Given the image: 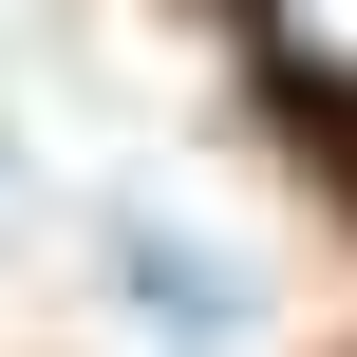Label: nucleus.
<instances>
[{
  "label": "nucleus",
  "instance_id": "2",
  "mask_svg": "<svg viewBox=\"0 0 357 357\" xmlns=\"http://www.w3.org/2000/svg\"><path fill=\"white\" fill-rule=\"evenodd\" d=\"M132 282H151V320H169V339H226V282H207L188 245H132Z\"/></svg>",
  "mask_w": 357,
  "mask_h": 357
},
{
  "label": "nucleus",
  "instance_id": "1",
  "mask_svg": "<svg viewBox=\"0 0 357 357\" xmlns=\"http://www.w3.org/2000/svg\"><path fill=\"white\" fill-rule=\"evenodd\" d=\"M245 38H264L301 94H357V0H245Z\"/></svg>",
  "mask_w": 357,
  "mask_h": 357
}]
</instances>
